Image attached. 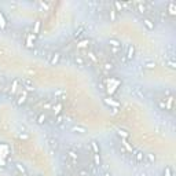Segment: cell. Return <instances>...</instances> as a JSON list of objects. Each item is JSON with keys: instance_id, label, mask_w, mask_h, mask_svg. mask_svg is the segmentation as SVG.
I'll use <instances>...</instances> for the list:
<instances>
[{"instance_id": "6da1fadb", "label": "cell", "mask_w": 176, "mask_h": 176, "mask_svg": "<svg viewBox=\"0 0 176 176\" xmlns=\"http://www.w3.org/2000/svg\"><path fill=\"white\" fill-rule=\"evenodd\" d=\"M131 88H132L131 92L134 94V96H136V98H139V99H145L146 98V91H145V88H143L142 85H134Z\"/></svg>"}, {"instance_id": "7a4b0ae2", "label": "cell", "mask_w": 176, "mask_h": 176, "mask_svg": "<svg viewBox=\"0 0 176 176\" xmlns=\"http://www.w3.org/2000/svg\"><path fill=\"white\" fill-rule=\"evenodd\" d=\"M47 59H48V62L51 63L52 66H57L58 63L61 62V54L59 52H48Z\"/></svg>"}, {"instance_id": "3957f363", "label": "cell", "mask_w": 176, "mask_h": 176, "mask_svg": "<svg viewBox=\"0 0 176 176\" xmlns=\"http://www.w3.org/2000/svg\"><path fill=\"white\" fill-rule=\"evenodd\" d=\"M70 132H73V134H78V135H84L87 134V128L84 127V125H80V124H74L70 127Z\"/></svg>"}, {"instance_id": "277c9868", "label": "cell", "mask_w": 176, "mask_h": 176, "mask_svg": "<svg viewBox=\"0 0 176 176\" xmlns=\"http://www.w3.org/2000/svg\"><path fill=\"white\" fill-rule=\"evenodd\" d=\"M134 157H135V162H138V164H142L143 161H145V153L140 151V150H135Z\"/></svg>"}, {"instance_id": "5b68a950", "label": "cell", "mask_w": 176, "mask_h": 176, "mask_svg": "<svg viewBox=\"0 0 176 176\" xmlns=\"http://www.w3.org/2000/svg\"><path fill=\"white\" fill-rule=\"evenodd\" d=\"M21 84L26 88L28 91H33L34 90V85H33V81L30 78H22L21 80Z\"/></svg>"}, {"instance_id": "8992f818", "label": "cell", "mask_w": 176, "mask_h": 176, "mask_svg": "<svg viewBox=\"0 0 176 176\" xmlns=\"http://www.w3.org/2000/svg\"><path fill=\"white\" fill-rule=\"evenodd\" d=\"M47 143H48V146L51 147V150H57V149L59 147V142H58V139H55V138H48V139H47Z\"/></svg>"}, {"instance_id": "52a82bcc", "label": "cell", "mask_w": 176, "mask_h": 176, "mask_svg": "<svg viewBox=\"0 0 176 176\" xmlns=\"http://www.w3.org/2000/svg\"><path fill=\"white\" fill-rule=\"evenodd\" d=\"M142 22H143V25L146 26V29H149V30H153L154 26H155V25H154V22L151 21L150 18H143V19H142Z\"/></svg>"}, {"instance_id": "ba28073f", "label": "cell", "mask_w": 176, "mask_h": 176, "mask_svg": "<svg viewBox=\"0 0 176 176\" xmlns=\"http://www.w3.org/2000/svg\"><path fill=\"white\" fill-rule=\"evenodd\" d=\"M67 158L72 160V162L74 164V165H77V164H78V155H77L76 151H69V153H67Z\"/></svg>"}, {"instance_id": "9c48e42d", "label": "cell", "mask_w": 176, "mask_h": 176, "mask_svg": "<svg viewBox=\"0 0 176 176\" xmlns=\"http://www.w3.org/2000/svg\"><path fill=\"white\" fill-rule=\"evenodd\" d=\"M134 55H135V47L134 46H129V47H128V52H127V55H125L127 61H132Z\"/></svg>"}, {"instance_id": "30bf717a", "label": "cell", "mask_w": 176, "mask_h": 176, "mask_svg": "<svg viewBox=\"0 0 176 176\" xmlns=\"http://www.w3.org/2000/svg\"><path fill=\"white\" fill-rule=\"evenodd\" d=\"M145 160H146V162H147V164H154L155 162V154H153V153L145 154Z\"/></svg>"}, {"instance_id": "8fae6325", "label": "cell", "mask_w": 176, "mask_h": 176, "mask_svg": "<svg viewBox=\"0 0 176 176\" xmlns=\"http://www.w3.org/2000/svg\"><path fill=\"white\" fill-rule=\"evenodd\" d=\"M109 46L114 47V48H120V47H121V43H120L118 40H116V39H110L109 40Z\"/></svg>"}, {"instance_id": "7c38bea8", "label": "cell", "mask_w": 176, "mask_h": 176, "mask_svg": "<svg viewBox=\"0 0 176 176\" xmlns=\"http://www.w3.org/2000/svg\"><path fill=\"white\" fill-rule=\"evenodd\" d=\"M91 147H92V150H94V154H99V146H98V143H96L95 140L91 142Z\"/></svg>"}, {"instance_id": "4fadbf2b", "label": "cell", "mask_w": 176, "mask_h": 176, "mask_svg": "<svg viewBox=\"0 0 176 176\" xmlns=\"http://www.w3.org/2000/svg\"><path fill=\"white\" fill-rule=\"evenodd\" d=\"M143 66H145L146 69H154V67H155V63L153 62V61H146V62L143 63Z\"/></svg>"}, {"instance_id": "5bb4252c", "label": "cell", "mask_w": 176, "mask_h": 176, "mask_svg": "<svg viewBox=\"0 0 176 176\" xmlns=\"http://www.w3.org/2000/svg\"><path fill=\"white\" fill-rule=\"evenodd\" d=\"M26 102V96L25 95H18V98H17V105H19V106H21V105H23Z\"/></svg>"}, {"instance_id": "9a60e30c", "label": "cell", "mask_w": 176, "mask_h": 176, "mask_svg": "<svg viewBox=\"0 0 176 176\" xmlns=\"http://www.w3.org/2000/svg\"><path fill=\"white\" fill-rule=\"evenodd\" d=\"M74 62L77 63V65L80 66V67H84V66H85V62H84V59H83V58H80V57L74 58Z\"/></svg>"}, {"instance_id": "2e32d148", "label": "cell", "mask_w": 176, "mask_h": 176, "mask_svg": "<svg viewBox=\"0 0 176 176\" xmlns=\"http://www.w3.org/2000/svg\"><path fill=\"white\" fill-rule=\"evenodd\" d=\"M105 103H106V105H110V106H113V107H118V103H117V102H114V101H110V98H106V99H105Z\"/></svg>"}, {"instance_id": "e0dca14e", "label": "cell", "mask_w": 176, "mask_h": 176, "mask_svg": "<svg viewBox=\"0 0 176 176\" xmlns=\"http://www.w3.org/2000/svg\"><path fill=\"white\" fill-rule=\"evenodd\" d=\"M113 6L116 7V11H121L122 7H124V4H122V3H120V2H114Z\"/></svg>"}, {"instance_id": "ac0fdd59", "label": "cell", "mask_w": 176, "mask_h": 176, "mask_svg": "<svg viewBox=\"0 0 176 176\" xmlns=\"http://www.w3.org/2000/svg\"><path fill=\"white\" fill-rule=\"evenodd\" d=\"M46 120H47V117L44 116V114H40V116H39V118H37V124L43 125L44 122H46Z\"/></svg>"}, {"instance_id": "d6986e66", "label": "cell", "mask_w": 176, "mask_h": 176, "mask_svg": "<svg viewBox=\"0 0 176 176\" xmlns=\"http://www.w3.org/2000/svg\"><path fill=\"white\" fill-rule=\"evenodd\" d=\"M117 135H118V136H122V138H128V136H129V134H128L127 131H124V129H118V131H117Z\"/></svg>"}, {"instance_id": "ffe728a7", "label": "cell", "mask_w": 176, "mask_h": 176, "mask_svg": "<svg viewBox=\"0 0 176 176\" xmlns=\"http://www.w3.org/2000/svg\"><path fill=\"white\" fill-rule=\"evenodd\" d=\"M138 10H139V13H146V6L143 4V3H138Z\"/></svg>"}, {"instance_id": "44dd1931", "label": "cell", "mask_w": 176, "mask_h": 176, "mask_svg": "<svg viewBox=\"0 0 176 176\" xmlns=\"http://www.w3.org/2000/svg\"><path fill=\"white\" fill-rule=\"evenodd\" d=\"M78 176H90V171L88 169H80L78 171Z\"/></svg>"}, {"instance_id": "7402d4cb", "label": "cell", "mask_w": 176, "mask_h": 176, "mask_svg": "<svg viewBox=\"0 0 176 176\" xmlns=\"http://www.w3.org/2000/svg\"><path fill=\"white\" fill-rule=\"evenodd\" d=\"M40 26H41V22H40V21H36V23H34V29H33V32H34V33H39Z\"/></svg>"}, {"instance_id": "603a6c76", "label": "cell", "mask_w": 176, "mask_h": 176, "mask_svg": "<svg viewBox=\"0 0 176 176\" xmlns=\"http://www.w3.org/2000/svg\"><path fill=\"white\" fill-rule=\"evenodd\" d=\"M15 166H17V169H18V171L21 172V173H26V169H25V166H22L21 164H17Z\"/></svg>"}, {"instance_id": "cb8c5ba5", "label": "cell", "mask_w": 176, "mask_h": 176, "mask_svg": "<svg viewBox=\"0 0 176 176\" xmlns=\"http://www.w3.org/2000/svg\"><path fill=\"white\" fill-rule=\"evenodd\" d=\"M94 158H95V165L99 166V165H101V158H99V154H94Z\"/></svg>"}, {"instance_id": "d4e9b609", "label": "cell", "mask_w": 176, "mask_h": 176, "mask_svg": "<svg viewBox=\"0 0 176 176\" xmlns=\"http://www.w3.org/2000/svg\"><path fill=\"white\" fill-rule=\"evenodd\" d=\"M62 122H63V117H62V116H58V117H57V121H55V124L61 127V125H62Z\"/></svg>"}, {"instance_id": "484cf974", "label": "cell", "mask_w": 176, "mask_h": 176, "mask_svg": "<svg viewBox=\"0 0 176 176\" xmlns=\"http://www.w3.org/2000/svg\"><path fill=\"white\" fill-rule=\"evenodd\" d=\"M110 18H111V21H116V10L114 8L110 10Z\"/></svg>"}, {"instance_id": "4316f807", "label": "cell", "mask_w": 176, "mask_h": 176, "mask_svg": "<svg viewBox=\"0 0 176 176\" xmlns=\"http://www.w3.org/2000/svg\"><path fill=\"white\" fill-rule=\"evenodd\" d=\"M169 13L173 15L175 14V3H169Z\"/></svg>"}, {"instance_id": "83f0119b", "label": "cell", "mask_w": 176, "mask_h": 176, "mask_svg": "<svg viewBox=\"0 0 176 176\" xmlns=\"http://www.w3.org/2000/svg\"><path fill=\"white\" fill-rule=\"evenodd\" d=\"M105 69L106 70H113V65H111V63H105Z\"/></svg>"}, {"instance_id": "f1b7e54d", "label": "cell", "mask_w": 176, "mask_h": 176, "mask_svg": "<svg viewBox=\"0 0 176 176\" xmlns=\"http://www.w3.org/2000/svg\"><path fill=\"white\" fill-rule=\"evenodd\" d=\"M88 55H90V58L94 61V62H96V57H95V54H94V52H88Z\"/></svg>"}, {"instance_id": "f546056e", "label": "cell", "mask_w": 176, "mask_h": 176, "mask_svg": "<svg viewBox=\"0 0 176 176\" xmlns=\"http://www.w3.org/2000/svg\"><path fill=\"white\" fill-rule=\"evenodd\" d=\"M158 106H160L161 109H166V103H165V102H160V103H158Z\"/></svg>"}, {"instance_id": "4dcf8cb0", "label": "cell", "mask_w": 176, "mask_h": 176, "mask_svg": "<svg viewBox=\"0 0 176 176\" xmlns=\"http://www.w3.org/2000/svg\"><path fill=\"white\" fill-rule=\"evenodd\" d=\"M168 65H169V67H172V69H175V62H173V61H168Z\"/></svg>"}, {"instance_id": "1f68e13d", "label": "cell", "mask_w": 176, "mask_h": 176, "mask_svg": "<svg viewBox=\"0 0 176 176\" xmlns=\"http://www.w3.org/2000/svg\"><path fill=\"white\" fill-rule=\"evenodd\" d=\"M103 176H111V172H110V171H105Z\"/></svg>"}, {"instance_id": "d6a6232c", "label": "cell", "mask_w": 176, "mask_h": 176, "mask_svg": "<svg viewBox=\"0 0 176 176\" xmlns=\"http://www.w3.org/2000/svg\"><path fill=\"white\" fill-rule=\"evenodd\" d=\"M111 113H113V114H117V107H113V109H111Z\"/></svg>"}, {"instance_id": "836d02e7", "label": "cell", "mask_w": 176, "mask_h": 176, "mask_svg": "<svg viewBox=\"0 0 176 176\" xmlns=\"http://www.w3.org/2000/svg\"><path fill=\"white\" fill-rule=\"evenodd\" d=\"M58 176H62V175H58Z\"/></svg>"}]
</instances>
